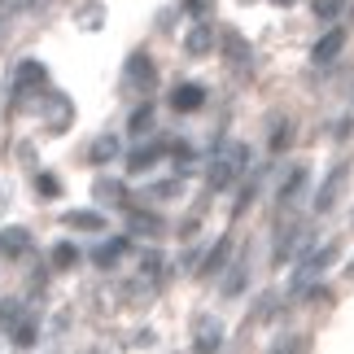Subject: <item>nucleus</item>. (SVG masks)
I'll list each match as a JSON object with an SVG mask.
<instances>
[{
	"label": "nucleus",
	"instance_id": "obj_1",
	"mask_svg": "<svg viewBox=\"0 0 354 354\" xmlns=\"http://www.w3.org/2000/svg\"><path fill=\"white\" fill-rule=\"evenodd\" d=\"M245 167H250V149H245L241 140L219 145V153L210 158V188L219 193V188L236 184V175H245Z\"/></svg>",
	"mask_w": 354,
	"mask_h": 354
},
{
	"label": "nucleus",
	"instance_id": "obj_2",
	"mask_svg": "<svg viewBox=\"0 0 354 354\" xmlns=\"http://www.w3.org/2000/svg\"><path fill=\"white\" fill-rule=\"evenodd\" d=\"M333 258H337V245H324V250H315L310 258H302V263H297V271H293V280H289V293H306L310 284H315L324 271H328Z\"/></svg>",
	"mask_w": 354,
	"mask_h": 354
},
{
	"label": "nucleus",
	"instance_id": "obj_3",
	"mask_svg": "<svg viewBox=\"0 0 354 354\" xmlns=\"http://www.w3.org/2000/svg\"><path fill=\"white\" fill-rule=\"evenodd\" d=\"M223 350V319L201 315L193 328V354H219Z\"/></svg>",
	"mask_w": 354,
	"mask_h": 354
},
{
	"label": "nucleus",
	"instance_id": "obj_4",
	"mask_svg": "<svg viewBox=\"0 0 354 354\" xmlns=\"http://www.w3.org/2000/svg\"><path fill=\"white\" fill-rule=\"evenodd\" d=\"M122 75H127L131 92H153V84H158V71H153V57H149V53H131Z\"/></svg>",
	"mask_w": 354,
	"mask_h": 354
},
{
	"label": "nucleus",
	"instance_id": "obj_5",
	"mask_svg": "<svg viewBox=\"0 0 354 354\" xmlns=\"http://www.w3.org/2000/svg\"><path fill=\"white\" fill-rule=\"evenodd\" d=\"M346 180H350V162H337L333 175H328V180H324V188H319V197H315V210H319V214H328V210L337 206V197H342Z\"/></svg>",
	"mask_w": 354,
	"mask_h": 354
},
{
	"label": "nucleus",
	"instance_id": "obj_6",
	"mask_svg": "<svg viewBox=\"0 0 354 354\" xmlns=\"http://www.w3.org/2000/svg\"><path fill=\"white\" fill-rule=\"evenodd\" d=\"M201 105H206V88L201 84H180L171 92V110H180V114H193Z\"/></svg>",
	"mask_w": 354,
	"mask_h": 354
},
{
	"label": "nucleus",
	"instance_id": "obj_7",
	"mask_svg": "<svg viewBox=\"0 0 354 354\" xmlns=\"http://www.w3.org/2000/svg\"><path fill=\"white\" fill-rule=\"evenodd\" d=\"M48 84V71L39 62H22L18 71H13V92H26V88H44Z\"/></svg>",
	"mask_w": 354,
	"mask_h": 354
},
{
	"label": "nucleus",
	"instance_id": "obj_8",
	"mask_svg": "<svg viewBox=\"0 0 354 354\" xmlns=\"http://www.w3.org/2000/svg\"><path fill=\"white\" fill-rule=\"evenodd\" d=\"M342 48H346V31H328L315 48H310V62H315V66H328Z\"/></svg>",
	"mask_w": 354,
	"mask_h": 354
},
{
	"label": "nucleus",
	"instance_id": "obj_9",
	"mask_svg": "<svg viewBox=\"0 0 354 354\" xmlns=\"http://www.w3.org/2000/svg\"><path fill=\"white\" fill-rule=\"evenodd\" d=\"M184 48H188V57H206V53L214 48V31H210V22H197L193 31H188Z\"/></svg>",
	"mask_w": 354,
	"mask_h": 354
},
{
	"label": "nucleus",
	"instance_id": "obj_10",
	"mask_svg": "<svg viewBox=\"0 0 354 354\" xmlns=\"http://www.w3.org/2000/svg\"><path fill=\"white\" fill-rule=\"evenodd\" d=\"M223 53H227V62H232L236 71H250V44H245V35L223 31Z\"/></svg>",
	"mask_w": 354,
	"mask_h": 354
},
{
	"label": "nucleus",
	"instance_id": "obj_11",
	"mask_svg": "<svg viewBox=\"0 0 354 354\" xmlns=\"http://www.w3.org/2000/svg\"><path fill=\"white\" fill-rule=\"evenodd\" d=\"M227 254H232V241H219V245H214V250L206 254V258H201V267H197V276H219V271L227 267Z\"/></svg>",
	"mask_w": 354,
	"mask_h": 354
},
{
	"label": "nucleus",
	"instance_id": "obj_12",
	"mask_svg": "<svg viewBox=\"0 0 354 354\" xmlns=\"http://www.w3.org/2000/svg\"><path fill=\"white\" fill-rule=\"evenodd\" d=\"M122 250H127V241H105V245L92 250V263H97V267H110V263H118V258H122Z\"/></svg>",
	"mask_w": 354,
	"mask_h": 354
},
{
	"label": "nucleus",
	"instance_id": "obj_13",
	"mask_svg": "<svg viewBox=\"0 0 354 354\" xmlns=\"http://www.w3.org/2000/svg\"><path fill=\"white\" fill-rule=\"evenodd\" d=\"M0 250H5V254H22V250H31V232H26V227H9V232L0 236Z\"/></svg>",
	"mask_w": 354,
	"mask_h": 354
},
{
	"label": "nucleus",
	"instance_id": "obj_14",
	"mask_svg": "<svg viewBox=\"0 0 354 354\" xmlns=\"http://www.w3.org/2000/svg\"><path fill=\"white\" fill-rule=\"evenodd\" d=\"M131 232H140V236H158L162 232V223H158V214H149V210H131Z\"/></svg>",
	"mask_w": 354,
	"mask_h": 354
},
{
	"label": "nucleus",
	"instance_id": "obj_15",
	"mask_svg": "<svg viewBox=\"0 0 354 354\" xmlns=\"http://www.w3.org/2000/svg\"><path fill=\"white\" fill-rule=\"evenodd\" d=\"M66 223H71V227H88V232H101V227H105V219H101L97 210H71V214H66Z\"/></svg>",
	"mask_w": 354,
	"mask_h": 354
},
{
	"label": "nucleus",
	"instance_id": "obj_16",
	"mask_svg": "<svg viewBox=\"0 0 354 354\" xmlns=\"http://www.w3.org/2000/svg\"><path fill=\"white\" fill-rule=\"evenodd\" d=\"M114 158H118V136H101V140L92 145V162L105 167V162H114Z\"/></svg>",
	"mask_w": 354,
	"mask_h": 354
},
{
	"label": "nucleus",
	"instance_id": "obj_17",
	"mask_svg": "<svg viewBox=\"0 0 354 354\" xmlns=\"http://www.w3.org/2000/svg\"><path fill=\"white\" fill-rule=\"evenodd\" d=\"M245 276H250V263L241 258V263H232V276L223 280V297H236V293L245 289Z\"/></svg>",
	"mask_w": 354,
	"mask_h": 354
},
{
	"label": "nucleus",
	"instance_id": "obj_18",
	"mask_svg": "<svg viewBox=\"0 0 354 354\" xmlns=\"http://www.w3.org/2000/svg\"><path fill=\"white\" fill-rule=\"evenodd\" d=\"M302 188H306V167H297L289 180H284V188H280V206H289V201L302 193Z\"/></svg>",
	"mask_w": 354,
	"mask_h": 354
},
{
	"label": "nucleus",
	"instance_id": "obj_19",
	"mask_svg": "<svg viewBox=\"0 0 354 354\" xmlns=\"http://www.w3.org/2000/svg\"><path fill=\"white\" fill-rule=\"evenodd\" d=\"M97 197L105 201V206H122V197H127V193H122L118 180H97Z\"/></svg>",
	"mask_w": 354,
	"mask_h": 354
},
{
	"label": "nucleus",
	"instance_id": "obj_20",
	"mask_svg": "<svg viewBox=\"0 0 354 354\" xmlns=\"http://www.w3.org/2000/svg\"><path fill=\"white\" fill-rule=\"evenodd\" d=\"M101 22H105V5H97V0H92V5L79 9V26H88V31H101Z\"/></svg>",
	"mask_w": 354,
	"mask_h": 354
},
{
	"label": "nucleus",
	"instance_id": "obj_21",
	"mask_svg": "<svg viewBox=\"0 0 354 354\" xmlns=\"http://www.w3.org/2000/svg\"><path fill=\"white\" fill-rule=\"evenodd\" d=\"M153 162H158V145H153V149H136V153L127 158V171H131V175H140V171L153 167Z\"/></svg>",
	"mask_w": 354,
	"mask_h": 354
},
{
	"label": "nucleus",
	"instance_id": "obj_22",
	"mask_svg": "<svg viewBox=\"0 0 354 354\" xmlns=\"http://www.w3.org/2000/svg\"><path fill=\"white\" fill-rule=\"evenodd\" d=\"M13 342H18V350H31L39 342V333H35V319H22L18 324V333H13Z\"/></svg>",
	"mask_w": 354,
	"mask_h": 354
},
{
	"label": "nucleus",
	"instance_id": "obj_23",
	"mask_svg": "<svg viewBox=\"0 0 354 354\" xmlns=\"http://www.w3.org/2000/svg\"><path fill=\"white\" fill-rule=\"evenodd\" d=\"M149 127H153V105H140V110L131 114V136H145Z\"/></svg>",
	"mask_w": 354,
	"mask_h": 354
},
{
	"label": "nucleus",
	"instance_id": "obj_24",
	"mask_svg": "<svg viewBox=\"0 0 354 354\" xmlns=\"http://www.w3.org/2000/svg\"><path fill=\"white\" fill-rule=\"evenodd\" d=\"M342 9H346V0H315V18H324V22L337 18Z\"/></svg>",
	"mask_w": 354,
	"mask_h": 354
},
{
	"label": "nucleus",
	"instance_id": "obj_25",
	"mask_svg": "<svg viewBox=\"0 0 354 354\" xmlns=\"http://www.w3.org/2000/svg\"><path fill=\"white\" fill-rule=\"evenodd\" d=\"M53 263L71 267V263H79V250H75V245H57V250H53Z\"/></svg>",
	"mask_w": 354,
	"mask_h": 354
},
{
	"label": "nucleus",
	"instance_id": "obj_26",
	"mask_svg": "<svg viewBox=\"0 0 354 354\" xmlns=\"http://www.w3.org/2000/svg\"><path fill=\"white\" fill-rule=\"evenodd\" d=\"M18 319H22V306H18V302H13V306H0V328H5V333H9Z\"/></svg>",
	"mask_w": 354,
	"mask_h": 354
},
{
	"label": "nucleus",
	"instance_id": "obj_27",
	"mask_svg": "<svg viewBox=\"0 0 354 354\" xmlns=\"http://www.w3.org/2000/svg\"><path fill=\"white\" fill-rule=\"evenodd\" d=\"M35 188H39L44 197H57V193H62V184L53 180V175H35Z\"/></svg>",
	"mask_w": 354,
	"mask_h": 354
},
{
	"label": "nucleus",
	"instance_id": "obj_28",
	"mask_svg": "<svg viewBox=\"0 0 354 354\" xmlns=\"http://www.w3.org/2000/svg\"><path fill=\"white\" fill-rule=\"evenodd\" d=\"M289 136H293V131H289V122H276V136H271V149L280 153V149L289 145Z\"/></svg>",
	"mask_w": 354,
	"mask_h": 354
},
{
	"label": "nucleus",
	"instance_id": "obj_29",
	"mask_svg": "<svg viewBox=\"0 0 354 354\" xmlns=\"http://www.w3.org/2000/svg\"><path fill=\"white\" fill-rule=\"evenodd\" d=\"M175 193H180V184H175V180H171V184H158V188H149V197H162V201H171Z\"/></svg>",
	"mask_w": 354,
	"mask_h": 354
},
{
	"label": "nucleus",
	"instance_id": "obj_30",
	"mask_svg": "<svg viewBox=\"0 0 354 354\" xmlns=\"http://www.w3.org/2000/svg\"><path fill=\"white\" fill-rule=\"evenodd\" d=\"M271 354H297V337H280V342L271 346Z\"/></svg>",
	"mask_w": 354,
	"mask_h": 354
},
{
	"label": "nucleus",
	"instance_id": "obj_31",
	"mask_svg": "<svg viewBox=\"0 0 354 354\" xmlns=\"http://www.w3.org/2000/svg\"><path fill=\"white\" fill-rule=\"evenodd\" d=\"M184 9H188V13H193V18H201V13H206V9H210V0H184Z\"/></svg>",
	"mask_w": 354,
	"mask_h": 354
},
{
	"label": "nucleus",
	"instance_id": "obj_32",
	"mask_svg": "<svg viewBox=\"0 0 354 354\" xmlns=\"http://www.w3.org/2000/svg\"><path fill=\"white\" fill-rule=\"evenodd\" d=\"M276 5H289V0H276Z\"/></svg>",
	"mask_w": 354,
	"mask_h": 354
},
{
	"label": "nucleus",
	"instance_id": "obj_33",
	"mask_svg": "<svg viewBox=\"0 0 354 354\" xmlns=\"http://www.w3.org/2000/svg\"><path fill=\"white\" fill-rule=\"evenodd\" d=\"M350 276H354V267H350Z\"/></svg>",
	"mask_w": 354,
	"mask_h": 354
}]
</instances>
